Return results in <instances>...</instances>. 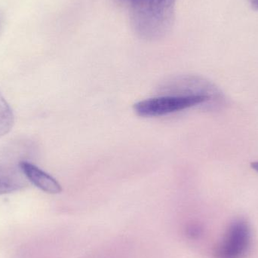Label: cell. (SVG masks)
Listing matches in <instances>:
<instances>
[{
    "label": "cell",
    "mask_w": 258,
    "mask_h": 258,
    "mask_svg": "<svg viewBox=\"0 0 258 258\" xmlns=\"http://www.w3.org/2000/svg\"><path fill=\"white\" fill-rule=\"evenodd\" d=\"M130 4L133 30L146 40L165 36L172 27L176 0H121Z\"/></svg>",
    "instance_id": "6da1fadb"
},
{
    "label": "cell",
    "mask_w": 258,
    "mask_h": 258,
    "mask_svg": "<svg viewBox=\"0 0 258 258\" xmlns=\"http://www.w3.org/2000/svg\"><path fill=\"white\" fill-rule=\"evenodd\" d=\"M210 96L161 95L139 101L134 105V111L141 117H157L186 110L210 101Z\"/></svg>",
    "instance_id": "7a4b0ae2"
},
{
    "label": "cell",
    "mask_w": 258,
    "mask_h": 258,
    "mask_svg": "<svg viewBox=\"0 0 258 258\" xmlns=\"http://www.w3.org/2000/svg\"><path fill=\"white\" fill-rule=\"evenodd\" d=\"M251 242L249 226L242 220L232 223L217 248L216 258H242Z\"/></svg>",
    "instance_id": "3957f363"
},
{
    "label": "cell",
    "mask_w": 258,
    "mask_h": 258,
    "mask_svg": "<svg viewBox=\"0 0 258 258\" xmlns=\"http://www.w3.org/2000/svg\"><path fill=\"white\" fill-rule=\"evenodd\" d=\"M19 167L27 178L41 190L50 194H57L61 192L62 187L60 183L36 165L26 161H21Z\"/></svg>",
    "instance_id": "277c9868"
},
{
    "label": "cell",
    "mask_w": 258,
    "mask_h": 258,
    "mask_svg": "<svg viewBox=\"0 0 258 258\" xmlns=\"http://www.w3.org/2000/svg\"><path fill=\"white\" fill-rule=\"evenodd\" d=\"M24 182L17 174L0 171V195L11 194L22 189Z\"/></svg>",
    "instance_id": "5b68a950"
},
{
    "label": "cell",
    "mask_w": 258,
    "mask_h": 258,
    "mask_svg": "<svg viewBox=\"0 0 258 258\" xmlns=\"http://www.w3.org/2000/svg\"><path fill=\"white\" fill-rule=\"evenodd\" d=\"M15 122L13 112L3 95L0 94V138L12 130Z\"/></svg>",
    "instance_id": "8992f818"
},
{
    "label": "cell",
    "mask_w": 258,
    "mask_h": 258,
    "mask_svg": "<svg viewBox=\"0 0 258 258\" xmlns=\"http://www.w3.org/2000/svg\"><path fill=\"white\" fill-rule=\"evenodd\" d=\"M251 7L255 10H258V0H249Z\"/></svg>",
    "instance_id": "52a82bcc"
},
{
    "label": "cell",
    "mask_w": 258,
    "mask_h": 258,
    "mask_svg": "<svg viewBox=\"0 0 258 258\" xmlns=\"http://www.w3.org/2000/svg\"><path fill=\"white\" fill-rule=\"evenodd\" d=\"M251 168L258 172V162H254L251 164Z\"/></svg>",
    "instance_id": "ba28073f"
}]
</instances>
